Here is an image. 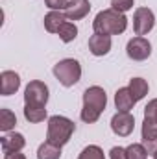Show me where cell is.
<instances>
[{"mask_svg": "<svg viewBox=\"0 0 157 159\" xmlns=\"http://www.w3.org/2000/svg\"><path fill=\"white\" fill-rule=\"evenodd\" d=\"M54 76L56 80L63 85V87H72L76 85L81 78V65H79L78 59H72V57H67V59H61L54 65Z\"/></svg>", "mask_w": 157, "mask_h": 159, "instance_id": "obj_4", "label": "cell"}, {"mask_svg": "<svg viewBox=\"0 0 157 159\" xmlns=\"http://www.w3.org/2000/svg\"><path fill=\"white\" fill-rule=\"evenodd\" d=\"M0 144H2V152H4V156H9V154H17V152H20V150L26 146V139H24L22 133H7V135L2 137Z\"/></svg>", "mask_w": 157, "mask_h": 159, "instance_id": "obj_12", "label": "cell"}, {"mask_svg": "<svg viewBox=\"0 0 157 159\" xmlns=\"http://www.w3.org/2000/svg\"><path fill=\"white\" fill-rule=\"evenodd\" d=\"M24 119L32 124L43 122L46 119V106H35V104H24Z\"/></svg>", "mask_w": 157, "mask_h": 159, "instance_id": "obj_16", "label": "cell"}, {"mask_svg": "<svg viewBox=\"0 0 157 159\" xmlns=\"http://www.w3.org/2000/svg\"><path fill=\"white\" fill-rule=\"evenodd\" d=\"M70 0H44L46 7H50L52 11H65Z\"/></svg>", "mask_w": 157, "mask_h": 159, "instance_id": "obj_25", "label": "cell"}, {"mask_svg": "<svg viewBox=\"0 0 157 159\" xmlns=\"http://www.w3.org/2000/svg\"><path fill=\"white\" fill-rule=\"evenodd\" d=\"M105 106H107L105 91L100 85H92V87L85 89V93H83V109H81L79 117L85 124H94L104 113Z\"/></svg>", "mask_w": 157, "mask_h": 159, "instance_id": "obj_1", "label": "cell"}, {"mask_svg": "<svg viewBox=\"0 0 157 159\" xmlns=\"http://www.w3.org/2000/svg\"><path fill=\"white\" fill-rule=\"evenodd\" d=\"M109 156H111V159H128L126 148H120V146H115V148H111Z\"/></svg>", "mask_w": 157, "mask_h": 159, "instance_id": "obj_26", "label": "cell"}, {"mask_svg": "<svg viewBox=\"0 0 157 159\" xmlns=\"http://www.w3.org/2000/svg\"><path fill=\"white\" fill-rule=\"evenodd\" d=\"M74 129H76V126L70 119H67L63 115H54V117L48 119L46 141H50V143H54L57 146H65L70 141Z\"/></svg>", "mask_w": 157, "mask_h": 159, "instance_id": "obj_3", "label": "cell"}, {"mask_svg": "<svg viewBox=\"0 0 157 159\" xmlns=\"http://www.w3.org/2000/svg\"><path fill=\"white\" fill-rule=\"evenodd\" d=\"M155 26V15L150 7H137L133 13V30L137 35H146Z\"/></svg>", "mask_w": 157, "mask_h": 159, "instance_id": "obj_6", "label": "cell"}, {"mask_svg": "<svg viewBox=\"0 0 157 159\" xmlns=\"http://www.w3.org/2000/svg\"><path fill=\"white\" fill-rule=\"evenodd\" d=\"M141 135H142V144L146 146L148 154H154L157 150V122H154L150 119H144Z\"/></svg>", "mask_w": 157, "mask_h": 159, "instance_id": "obj_10", "label": "cell"}, {"mask_svg": "<svg viewBox=\"0 0 157 159\" xmlns=\"http://www.w3.org/2000/svg\"><path fill=\"white\" fill-rule=\"evenodd\" d=\"M57 35H59V39L63 41V43H72V41L78 37V26H76L74 22L67 20V22H63V26L57 30Z\"/></svg>", "mask_w": 157, "mask_h": 159, "instance_id": "obj_19", "label": "cell"}, {"mask_svg": "<svg viewBox=\"0 0 157 159\" xmlns=\"http://www.w3.org/2000/svg\"><path fill=\"white\" fill-rule=\"evenodd\" d=\"M69 19H67V15H65V11H50V13H46L44 15V28H46V32H50V34H57V30L63 26V22H67Z\"/></svg>", "mask_w": 157, "mask_h": 159, "instance_id": "obj_15", "label": "cell"}, {"mask_svg": "<svg viewBox=\"0 0 157 159\" xmlns=\"http://www.w3.org/2000/svg\"><path fill=\"white\" fill-rule=\"evenodd\" d=\"M128 159H148V150L142 143H133L126 148Z\"/></svg>", "mask_w": 157, "mask_h": 159, "instance_id": "obj_21", "label": "cell"}, {"mask_svg": "<svg viewBox=\"0 0 157 159\" xmlns=\"http://www.w3.org/2000/svg\"><path fill=\"white\" fill-rule=\"evenodd\" d=\"M111 35H102V34H92L89 37V52L96 57L107 56L111 50Z\"/></svg>", "mask_w": 157, "mask_h": 159, "instance_id": "obj_9", "label": "cell"}, {"mask_svg": "<svg viewBox=\"0 0 157 159\" xmlns=\"http://www.w3.org/2000/svg\"><path fill=\"white\" fill-rule=\"evenodd\" d=\"M137 104V100L133 98L129 87H120L117 93H115V106H117L118 111H124V113H129L133 109V106Z\"/></svg>", "mask_w": 157, "mask_h": 159, "instance_id": "obj_14", "label": "cell"}, {"mask_svg": "<svg viewBox=\"0 0 157 159\" xmlns=\"http://www.w3.org/2000/svg\"><path fill=\"white\" fill-rule=\"evenodd\" d=\"M144 119H150V120H154V122H157V98L150 100L146 104V107H144Z\"/></svg>", "mask_w": 157, "mask_h": 159, "instance_id": "obj_24", "label": "cell"}, {"mask_svg": "<svg viewBox=\"0 0 157 159\" xmlns=\"http://www.w3.org/2000/svg\"><path fill=\"white\" fill-rule=\"evenodd\" d=\"M61 157V146L50 143V141H44L37 150V159H59Z\"/></svg>", "mask_w": 157, "mask_h": 159, "instance_id": "obj_17", "label": "cell"}, {"mask_svg": "<svg viewBox=\"0 0 157 159\" xmlns=\"http://www.w3.org/2000/svg\"><path fill=\"white\" fill-rule=\"evenodd\" d=\"M129 91H131V94H133V98L139 102V100H142L146 94H148V81L144 78H133V80H129Z\"/></svg>", "mask_w": 157, "mask_h": 159, "instance_id": "obj_18", "label": "cell"}, {"mask_svg": "<svg viewBox=\"0 0 157 159\" xmlns=\"http://www.w3.org/2000/svg\"><path fill=\"white\" fill-rule=\"evenodd\" d=\"M133 128H135V117L131 113H124V111H118L113 115L111 119V129L113 133L118 137H128L133 133Z\"/></svg>", "mask_w": 157, "mask_h": 159, "instance_id": "obj_8", "label": "cell"}, {"mask_svg": "<svg viewBox=\"0 0 157 159\" xmlns=\"http://www.w3.org/2000/svg\"><path fill=\"white\" fill-rule=\"evenodd\" d=\"M48 85L41 80H32L24 89V104H35V106H46L48 102Z\"/></svg>", "mask_w": 157, "mask_h": 159, "instance_id": "obj_5", "label": "cell"}, {"mask_svg": "<svg viewBox=\"0 0 157 159\" xmlns=\"http://www.w3.org/2000/svg\"><path fill=\"white\" fill-rule=\"evenodd\" d=\"M135 2L133 0H111V7L115 11H120V13H126L129 9H133Z\"/></svg>", "mask_w": 157, "mask_h": 159, "instance_id": "obj_23", "label": "cell"}, {"mask_svg": "<svg viewBox=\"0 0 157 159\" xmlns=\"http://www.w3.org/2000/svg\"><path fill=\"white\" fill-rule=\"evenodd\" d=\"M152 156H154V159H157V150L154 152V154H152Z\"/></svg>", "mask_w": 157, "mask_h": 159, "instance_id": "obj_28", "label": "cell"}, {"mask_svg": "<svg viewBox=\"0 0 157 159\" xmlns=\"http://www.w3.org/2000/svg\"><path fill=\"white\" fill-rule=\"evenodd\" d=\"M126 28H128L126 15L120 11H115L113 7L100 11L92 20L94 34H102V35H120L126 32Z\"/></svg>", "mask_w": 157, "mask_h": 159, "instance_id": "obj_2", "label": "cell"}, {"mask_svg": "<svg viewBox=\"0 0 157 159\" xmlns=\"http://www.w3.org/2000/svg\"><path fill=\"white\" fill-rule=\"evenodd\" d=\"M78 159H105V156H104V150L98 144H89L81 150Z\"/></svg>", "mask_w": 157, "mask_h": 159, "instance_id": "obj_22", "label": "cell"}, {"mask_svg": "<svg viewBox=\"0 0 157 159\" xmlns=\"http://www.w3.org/2000/svg\"><path fill=\"white\" fill-rule=\"evenodd\" d=\"M19 87H20V76L15 70H4L0 74V94L2 96L15 94Z\"/></svg>", "mask_w": 157, "mask_h": 159, "instance_id": "obj_11", "label": "cell"}, {"mask_svg": "<svg viewBox=\"0 0 157 159\" xmlns=\"http://www.w3.org/2000/svg\"><path fill=\"white\" fill-rule=\"evenodd\" d=\"M4 159H26L24 154H20V152H17V154H9V156H4Z\"/></svg>", "mask_w": 157, "mask_h": 159, "instance_id": "obj_27", "label": "cell"}, {"mask_svg": "<svg viewBox=\"0 0 157 159\" xmlns=\"http://www.w3.org/2000/svg\"><path fill=\"white\" fill-rule=\"evenodd\" d=\"M91 11V2L89 0H70L67 9H65V15L69 20H81L83 17H87Z\"/></svg>", "mask_w": 157, "mask_h": 159, "instance_id": "obj_13", "label": "cell"}, {"mask_svg": "<svg viewBox=\"0 0 157 159\" xmlns=\"http://www.w3.org/2000/svg\"><path fill=\"white\" fill-rule=\"evenodd\" d=\"M15 124H17L15 113L11 109H7V107H2L0 109V129L2 131H9V129L15 128Z\"/></svg>", "mask_w": 157, "mask_h": 159, "instance_id": "obj_20", "label": "cell"}, {"mask_svg": "<svg viewBox=\"0 0 157 159\" xmlns=\"http://www.w3.org/2000/svg\"><path fill=\"white\" fill-rule=\"evenodd\" d=\"M126 52H128L129 59H133V61H144V59H148L152 56V43L146 37H142V35H137V37L128 41Z\"/></svg>", "mask_w": 157, "mask_h": 159, "instance_id": "obj_7", "label": "cell"}]
</instances>
